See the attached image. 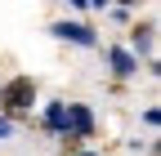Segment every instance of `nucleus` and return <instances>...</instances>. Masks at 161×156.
<instances>
[{"label": "nucleus", "mask_w": 161, "mask_h": 156, "mask_svg": "<svg viewBox=\"0 0 161 156\" xmlns=\"http://www.w3.org/2000/svg\"><path fill=\"white\" fill-rule=\"evenodd\" d=\"M67 129L80 134V138H90V134H94V116L80 107V103H72V107H67Z\"/></svg>", "instance_id": "nucleus-1"}, {"label": "nucleus", "mask_w": 161, "mask_h": 156, "mask_svg": "<svg viewBox=\"0 0 161 156\" xmlns=\"http://www.w3.org/2000/svg\"><path fill=\"white\" fill-rule=\"evenodd\" d=\"M31 81L27 76H18V81H9V89H5V98H9V107H31Z\"/></svg>", "instance_id": "nucleus-2"}, {"label": "nucleus", "mask_w": 161, "mask_h": 156, "mask_svg": "<svg viewBox=\"0 0 161 156\" xmlns=\"http://www.w3.org/2000/svg\"><path fill=\"white\" fill-rule=\"evenodd\" d=\"M54 36H63V40H76V45H94V31L85 23H54Z\"/></svg>", "instance_id": "nucleus-3"}, {"label": "nucleus", "mask_w": 161, "mask_h": 156, "mask_svg": "<svg viewBox=\"0 0 161 156\" xmlns=\"http://www.w3.org/2000/svg\"><path fill=\"white\" fill-rule=\"evenodd\" d=\"M112 67H116V76H134V54H125V49H112Z\"/></svg>", "instance_id": "nucleus-4"}, {"label": "nucleus", "mask_w": 161, "mask_h": 156, "mask_svg": "<svg viewBox=\"0 0 161 156\" xmlns=\"http://www.w3.org/2000/svg\"><path fill=\"white\" fill-rule=\"evenodd\" d=\"M45 125H49V129H67V107H63V103H49V107H45Z\"/></svg>", "instance_id": "nucleus-5"}, {"label": "nucleus", "mask_w": 161, "mask_h": 156, "mask_svg": "<svg viewBox=\"0 0 161 156\" xmlns=\"http://www.w3.org/2000/svg\"><path fill=\"white\" fill-rule=\"evenodd\" d=\"M9 134H14V125L5 121V116H0V138H9Z\"/></svg>", "instance_id": "nucleus-6"}, {"label": "nucleus", "mask_w": 161, "mask_h": 156, "mask_svg": "<svg viewBox=\"0 0 161 156\" xmlns=\"http://www.w3.org/2000/svg\"><path fill=\"white\" fill-rule=\"evenodd\" d=\"M80 156H90V152H80Z\"/></svg>", "instance_id": "nucleus-7"}]
</instances>
